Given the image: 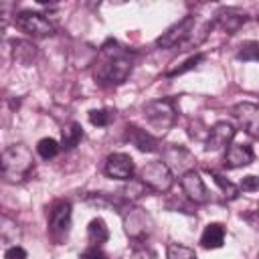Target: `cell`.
Wrapping results in <instances>:
<instances>
[{"mask_svg": "<svg viewBox=\"0 0 259 259\" xmlns=\"http://www.w3.org/2000/svg\"><path fill=\"white\" fill-rule=\"evenodd\" d=\"M136 53L117 45L115 40H107L101 47V55L95 67V79L101 85H121L132 69H134Z\"/></svg>", "mask_w": 259, "mask_h": 259, "instance_id": "obj_1", "label": "cell"}, {"mask_svg": "<svg viewBox=\"0 0 259 259\" xmlns=\"http://www.w3.org/2000/svg\"><path fill=\"white\" fill-rule=\"evenodd\" d=\"M34 170V158L28 146L12 144L2 152V174L10 182H22Z\"/></svg>", "mask_w": 259, "mask_h": 259, "instance_id": "obj_2", "label": "cell"}, {"mask_svg": "<svg viewBox=\"0 0 259 259\" xmlns=\"http://www.w3.org/2000/svg\"><path fill=\"white\" fill-rule=\"evenodd\" d=\"M142 111H144V117L148 119V123L160 132L170 130L176 121V103L170 97L148 101V103H144Z\"/></svg>", "mask_w": 259, "mask_h": 259, "instance_id": "obj_3", "label": "cell"}, {"mask_svg": "<svg viewBox=\"0 0 259 259\" xmlns=\"http://www.w3.org/2000/svg\"><path fill=\"white\" fill-rule=\"evenodd\" d=\"M47 223H49V235L53 241L61 243L67 239L71 229V202L65 198L53 200L47 206Z\"/></svg>", "mask_w": 259, "mask_h": 259, "instance_id": "obj_4", "label": "cell"}, {"mask_svg": "<svg viewBox=\"0 0 259 259\" xmlns=\"http://www.w3.org/2000/svg\"><path fill=\"white\" fill-rule=\"evenodd\" d=\"M123 231L132 241L144 243L154 231V221L150 212H146L140 206H134V208H127V212L123 214Z\"/></svg>", "mask_w": 259, "mask_h": 259, "instance_id": "obj_5", "label": "cell"}, {"mask_svg": "<svg viewBox=\"0 0 259 259\" xmlns=\"http://www.w3.org/2000/svg\"><path fill=\"white\" fill-rule=\"evenodd\" d=\"M14 24H16V28H20L24 34H28L32 38H45V36L55 34V24L40 12L22 10L16 14Z\"/></svg>", "mask_w": 259, "mask_h": 259, "instance_id": "obj_6", "label": "cell"}, {"mask_svg": "<svg viewBox=\"0 0 259 259\" xmlns=\"http://www.w3.org/2000/svg\"><path fill=\"white\" fill-rule=\"evenodd\" d=\"M140 178L146 182V186L154 192H168L174 184V176H172V170L166 162H160V160H154V162H148L142 172H140Z\"/></svg>", "mask_w": 259, "mask_h": 259, "instance_id": "obj_7", "label": "cell"}, {"mask_svg": "<svg viewBox=\"0 0 259 259\" xmlns=\"http://www.w3.org/2000/svg\"><path fill=\"white\" fill-rule=\"evenodd\" d=\"M192 28H194V16L192 14H186L182 20L174 22L170 28H166L158 38H156V45L162 47V49H172V47H182L188 36L192 34Z\"/></svg>", "mask_w": 259, "mask_h": 259, "instance_id": "obj_8", "label": "cell"}, {"mask_svg": "<svg viewBox=\"0 0 259 259\" xmlns=\"http://www.w3.org/2000/svg\"><path fill=\"white\" fill-rule=\"evenodd\" d=\"M180 186H182L186 198H188L190 202H194V204H206V202L210 200V194H208V190H206V186H204L200 174H198L194 168L188 170V172H184V174L180 176Z\"/></svg>", "mask_w": 259, "mask_h": 259, "instance_id": "obj_9", "label": "cell"}, {"mask_svg": "<svg viewBox=\"0 0 259 259\" xmlns=\"http://www.w3.org/2000/svg\"><path fill=\"white\" fill-rule=\"evenodd\" d=\"M103 172L109 176V178H117V180H130L136 172V166H134V160L127 156V154H109L105 158V164H103Z\"/></svg>", "mask_w": 259, "mask_h": 259, "instance_id": "obj_10", "label": "cell"}, {"mask_svg": "<svg viewBox=\"0 0 259 259\" xmlns=\"http://www.w3.org/2000/svg\"><path fill=\"white\" fill-rule=\"evenodd\" d=\"M233 115L237 117V121L241 123V127L251 136L259 140V105L257 103H237L233 107Z\"/></svg>", "mask_w": 259, "mask_h": 259, "instance_id": "obj_11", "label": "cell"}, {"mask_svg": "<svg viewBox=\"0 0 259 259\" xmlns=\"http://www.w3.org/2000/svg\"><path fill=\"white\" fill-rule=\"evenodd\" d=\"M247 12L241 10V8H235V6H227V8H221L217 12V18L212 20L219 28H223L227 34H235L245 22H247Z\"/></svg>", "mask_w": 259, "mask_h": 259, "instance_id": "obj_12", "label": "cell"}, {"mask_svg": "<svg viewBox=\"0 0 259 259\" xmlns=\"http://www.w3.org/2000/svg\"><path fill=\"white\" fill-rule=\"evenodd\" d=\"M235 134H237V130H235L233 123H229V121H217V123L210 127V132H208L206 146H204L206 152H217V150L229 146V144L233 142Z\"/></svg>", "mask_w": 259, "mask_h": 259, "instance_id": "obj_13", "label": "cell"}, {"mask_svg": "<svg viewBox=\"0 0 259 259\" xmlns=\"http://www.w3.org/2000/svg\"><path fill=\"white\" fill-rule=\"evenodd\" d=\"M123 140L130 142L132 146H136L140 152H158V146H160L158 140L150 132H146V130H142V127H138L134 123L125 125Z\"/></svg>", "mask_w": 259, "mask_h": 259, "instance_id": "obj_14", "label": "cell"}, {"mask_svg": "<svg viewBox=\"0 0 259 259\" xmlns=\"http://www.w3.org/2000/svg\"><path fill=\"white\" fill-rule=\"evenodd\" d=\"M255 154H253V148L247 146V144H233L227 148L225 152V166L227 168H243V166H249L253 162Z\"/></svg>", "mask_w": 259, "mask_h": 259, "instance_id": "obj_15", "label": "cell"}, {"mask_svg": "<svg viewBox=\"0 0 259 259\" xmlns=\"http://www.w3.org/2000/svg\"><path fill=\"white\" fill-rule=\"evenodd\" d=\"M85 202L95 204V206H103V208H113V210H123L127 200L121 194H105V192H91L85 194Z\"/></svg>", "mask_w": 259, "mask_h": 259, "instance_id": "obj_16", "label": "cell"}, {"mask_svg": "<svg viewBox=\"0 0 259 259\" xmlns=\"http://www.w3.org/2000/svg\"><path fill=\"white\" fill-rule=\"evenodd\" d=\"M225 243V227L221 223H210L200 235V245L204 249H219Z\"/></svg>", "mask_w": 259, "mask_h": 259, "instance_id": "obj_17", "label": "cell"}, {"mask_svg": "<svg viewBox=\"0 0 259 259\" xmlns=\"http://www.w3.org/2000/svg\"><path fill=\"white\" fill-rule=\"evenodd\" d=\"M81 140H83V127L77 121H71L63 127V134H61V148L63 150H73L75 146H79Z\"/></svg>", "mask_w": 259, "mask_h": 259, "instance_id": "obj_18", "label": "cell"}, {"mask_svg": "<svg viewBox=\"0 0 259 259\" xmlns=\"http://www.w3.org/2000/svg\"><path fill=\"white\" fill-rule=\"evenodd\" d=\"M148 192H152L148 186H146V182L142 180V178H130L123 186H121V190H119V194L130 202V200H138V198H142V196H146Z\"/></svg>", "mask_w": 259, "mask_h": 259, "instance_id": "obj_19", "label": "cell"}, {"mask_svg": "<svg viewBox=\"0 0 259 259\" xmlns=\"http://www.w3.org/2000/svg\"><path fill=\"white\" fill-rule=\"evenodd\" d=\"M87 239H89V243L95 245V247L103 245V243L109 239V231H107V225H105L103 219L97 217V219H93V221L89 223V227H87Z\"/></svg>", "mask_w": 259, "mask_h": 259, "instance_id": "obj_20", "label": "cell"}, {"mask_svg": "<svg viewBox=\"0 0 259 259\" xmlns=\"http://www.w3.org/2000/svg\"><path fill=\"white\" fill-rule=\"evenodd\" d=\"M12 57H14V61L28 65L36 57V47L28 40H12Z\"/></svg>", "mask_w": 259, "mask_h": 259, "instance_id": "obj_21", "label": "cell"}, {"mask_svg": "<svg viewBox=\"0 0 259 259\" xmlns=\"http://www.w3.org/2000/svg\"><path fill=\"white\" fill-rule=\"evenodd\" d=\"M59 150H61V146H59V142L53 140V138H42V140L36 144V152H38V156H40L42 160L55 158V156L59 154Z\"/></svg>", "mask_w": 259, "mask_h": 259, "instance_id": "obj_22", "label": "cell"}, {"mask_svg": "<svg viewBox=\"0 0 259 259\" xmlns=\"http://www.w3.org/2000/svg\"><path fill=\"white\" fill-rule=\"evenodd\" d=\"M210 176H212L214 184L225 192V198H227V200H235V198L239 196V188H237L233 182H229L223 174H219V172H210Z\"/></svg>", "mask_w": 259, "mask_h": 259, "instance_id": "obj_23", "label": "cell"}, {"mask_svg": "<svg viewBox=\"0 0 259 259\" xmlns=\"http://www.w3.org/2000/svg\"><path fill=\"white\" fill-rule=\"evenodd\" d=\"M239 61H259V40H247L237 51Z\"/></svg>", "mask_w": 259, "mask_h": 259, "instance_id": "obj_24", "label": "cell"}, {"mask_svg": "<svg viewBox=\"0 0 259 259\" xmlns=\"http://www.w3.org/2000/svg\"><path fill=\"white\" fill-rule=\"evenodd\" d=\"M166 257L168 259H196V253L186 245L170 243L168 249H166Z\"/></svg>", "mask_w": 259, "mask_h": 259, "instance_id": "obj_25", "label": "cell"}, {"mask_svg": "<svg viewBox=\"0 0 259 259\" xmlns=\"http://www.w3.org/2000/svg\"><path fill=\"white\" fill-rule=\"evenodd\" d=\"M202 61H204V55H202V53H198V55H194V57L186 59L180 67H176V69H168V71H166V77H176V75H182V73H186V71H192V69H194V67H198Z\"/></svg>", "mask_w": 259, "mask_h": 259, "instance_id": "obj_26", "label": "cell"}, {"mask_svg": "<svg viewBox=\"0 0 259 259\" xmlns=\"http://www.w3.org/2000/svg\"><path fill=\"white\" fill-rule=\"evenodd\" d=\"M113 109H91L89 111V121L97 127H105L113 121Z\"/></svg>", "mask_w": 259, "mask_h": 259, "instance_id": "obj_27", "label": "cell"}, {"mask_svg": "<svg viewBox=\"0 0 259 259\" xmlns=\"http://www.w3.org/2000/svg\"><path fill=\"white\" fill-rule=\"evenodd\" d=\"M79 257H81V259H109V257H107V255H105V253H103L99 247H95V245L87 247V249H85V251H83Z\"/></svg>", "mask_w": 259, "mask_h": 259, "instance_id": "obj_28", "label": "cell"}, {"mask_svg": "<svg viewBox=\"0 0 259 259\" xmlns=\"http://www.w3.org/2000/svg\"><path fill=\"white\" fill-rule=\"evenodd\" d=\"M241 190H245V192H255V190H259V178H257V176H245V178L241 180Z\"/></svg>", "mask_w": 259, "mask_h": 259, "instance_id": "obj_29", "label": "cell"}, {"mask_svg": "<svg viewBox=\"0 0 259 259\" xmlns=\"http://www.w3.org/2000/svg\"><path fill=\"white\" fill-rule=\"evenodd\" d=\"M4 259H26V251L22 247H18V245H12V247L6 249Z\"/></svg>", "mask_w": 259, "mask_h": 259, "instance_id": "obj_30", "label": "cell"}, {"mask_svg": "<svg viewBox=\"0 0 259 259\" xmlns=\"http://www.w3.org/2000/svg\"><path fill=\"white\" fill-rule=\"evenodd\" d=\"M257 259H259V255H257Z\"/></svg>", "mask_w": 259, "mask_h": 259, "instance_id": "obj_31", "label": "cell"}, {"mask_svg": "<svg viewBox=\"0 0 259 259\" xmlns=\"http://www.w3.org/2000/svg\"><path fill=\"white\" fill-rule=\"evenodd\" d=\"M257 212H259V210H257Z\"/></svg>", "mask_w": 259, "mask_h": 259, "instance_id": "obj_32", "label": "cell"}]
</instances>
